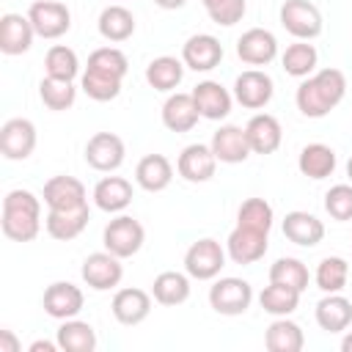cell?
<instances>
[{
    "instance_id": "cell-21",
    "label": "cell",
    "mask_w": 352,
    "mask_h": 352,
    "mask_svg": "<svg viewBox=\"0 0 352 352\" xmlns=\"http://www.w3.org/2000/svg\"><path fill=\"white\" fill-rule=\"evenodd\" d=\"M41 198H44V204L50 209H74V206L88 204L85 184L80 179H74V176H52L44 184Z\"/></svg>"
},
{
    "instance_id": "cell-16",
    "label": "cell",
    "mask_w": 352,
    "mask_h": 352,
    "mask_svg": "<svg viewBox=\"0 0 352 352\" xmlns=\"http://www.w3.org/2000/svg\"><path fill=\"white\" fill-rule=\"evenodd\" d=\"M226 253L234 264H256L267 253V234L236 226L226 239Z\"/></svg>"
},
{
    "instance_id": "cell-13",
    "label": "cell",
    "mask_w": 352,
    "mask_h": 352,
    "mask_svg": "<svg viewBox=\"0 0 352 352\" xmlns=\"http://www.w3.org/2000/svg\"><path fill=\"white\" fill-rule=\"evenodd\" d=\"M236 55L248 66H267L278 55V38L264 28H250L236 38Z\"/></svg>"
},
{
    "instance_id": "cell-20",
    "label": "cell",
    "mask_w": 352,
    "mask_h": 352,
    "mask_svg": "<svg viewBox=\"0 0 352 352\" xmlns=\"http://www.w3.org/2000/svg\"><path fill=\"white\" fill-rule=\"evenodd\" d=\"M192 99H195V107H198L201 118H209V121H223L231 113V104H234V96L214 80L198 82L192 88Z\"/></svg>"
},
{
    "instance_id": "cell-26",
    "label": "cell",
    "mask_w": 352,
    "mask_h": 352,
    "mask_svg": "<svg viewBox=\"0 0 352 352\" xmlns=\"http://www.w3.org/2000/svg\"><path fill=\"white\" fill-rule=\"evenodd\" d=\"M201 113L195 107V99L192 94H170L162 104V124L170 129V132H190L195 124H198Z\"/></svg>"
},
{
    "instance_id": "cell-22",
    "label": "cell",
    "mask_w": 352,
    "mask_h": 352,
    "mask_svg": "<svg viewBox=\"0 0 352 352\" xmlns=\"http://www.w3.org/2000/svg\"><path fill=\"white\" fill-rule=\"evenodd\" d=\"M245 135H248V143H250L253 154H272V151H278V146L283 140L280 121L275 116H270V113H256L248 121Z\"/></svg>"
},
{
    "instance_id": "cell-51",
    "label": "cell",
    "mask_w": 352,
    "mask_h": 352,
    "mask_svg": "<svg viewBox=\"0 0 352 352\" xmlns=\"http://www.w3.org/2000/svg\"><path fill=\"white\" fill-rule=\"evenodd\" d=\"M201 3H204V8H206V6H209V3H214V0H201Z\"/></svg>"
},
{
    "instance_id": "cell-34",
    "label": "cell",
    "mask_w": 352,
    "mask_h": 352,
    "mask_svg": "<svg viewBox=\"0 0 352 352\" xmlns=\"http://www.w3.org/2000/svg\"><path fill=\"white\" fill-rule=\"evenodd\" d=\"M184 77V60L173 55H160L146 66V82L154 91H173Z\"/></svg>"
},
{
    "instance_id": "cell-18",
    "label": "cell",
    "mask_w": 352,
    "mask_h": 352,
    "mask_svg": "<svg viewBox=\"0 0 352 352\" xmlns=\"http://www.w3.org/2000/svg\"><path fill=\"white\" fill-rule=\"evenodd\" d=\"M33 25L28 14H3L0 16V52L3 55H22L33 47Z\"/></svg>"
},
{
    "instance_id": "cell-8",
    "label": "cell",
    "mask_w": 352,
    "mask_h": 352,
    "mask_svg": "<svg viewBox=\"0 0 352 352\" xmlns=\"http://www.w3.org/2000/svg\"><path fill=\"white\" fill-rule=\"evenodd\" d=\"M80 275H82V280L94 292H107V289H116L121 283L124 267H121V258L118 256H113L110 250H99V253L85 256Z\"/></svg>"
},
{
    "instance_id": "cell-19",
    "label": "cell",
    "mask_w": 352,
    "mask_h": 352,
    "mask_svg": "<svg viewBox=\"0 0 352 352\" xmlns=\"http://www.w3.org/2000/svg\"><path fill=\"white\" fill-rule=\"evenodd\" d=\"M91 220V212H88V204L82 206H74V209H50L47 212V220H44V228L52 239L58 242H69L74 236H80L85 231Z\"/></svg>"
},
{
    "instance_id": "cell-32",
    "label": "cell",
    "mask_w": 352,
    "mask_h": 352,
    "mask_svg": "<svg viewBox=\"0 0 352 352\" xmlns=\"http://www.w3.org/2000/svg\"><path fill=\"white\" fill-rule=\"evenodd\" d=\"M55 341L63 352H94L96 349V330L88 322H80L77 316L63 319V324L58 327Z\"/></svg>"
},
{
    "instance_id": "cell-6",
    "label": "cell",
    "mask_w": 352,
    "mask_h": 352,
    "mask_svg": "<svg viewBox=\"0 0 352 352\" xmlns=\"http://www.w3.org/2000/svg\"><path fill=\"white\" fill-rule=\"evenodd\" d=\"M28 19L41 38H60L72 28V11L58 0H36L28 8Z\"/></svg>"
},
{
    "instance_id": "cell-50",
    "label": "cell",
    "mask_w": 352,
    "mask_h": 352,
    "mask_svg": "<svg viewBox=\"0 0 352 352\" xmlns=\"http://www.w3.org/2000/svg\"><path fill=\"white\" fill-rule=\"evenodd\" d=\"M346 176H349V182H352V157H349V162H346Z\"/></svg>"
},
{
    "instance_id": "cell-23",
    "label": "cell",
    "mask_w": 352,
    "mask_h": 352,
    "mask_svg": "<svg viewBox=\"0 0 352 352\" xmlns=\"http://www.w3.org/2000/svg\"><path fill=\"white\" fill-rule=\"evenodd\" d=\"M110 308H113V316H116L121 324L135 327V324H140V322L151 314V294L143 292V289H135V286L118 289Z\"/></svg>"
},
{
    "instance_id": "cell-37",
    "label": "cell",
    "mask_w": 352,
    "mask_h": 352,
    "mask_svg": "<svg viewBox=\"0 0 352 352\" xmlns=\"http://www.w3.org/2000/svg\"><path fill=\"white\" fill-rule=\"evenodd\" d=\"M44 69L47 77H58V80H74L80 74V58L72 47L66 44H55L47 50L44 55Z\"/></svg>"
},
{
    "instance_id": "cell-29",
    "label": "cell",
    "mask_w": 352,
    "mask_h": 352,
    "mask_svg": "<svg viewBox=\"0 0 352 352\" xmlns=\"http://www.w3.org/2000/svg\"><path fill=\"white\" fill-rule=\"evenodd\" d=\"M264 346L270 352H300L305 346L302 327L286 316H278L264 333Z\"/></svg>"
},
{
    "instance_id": "cell-25",
    "label": "cell",
    "mask_w": 352,
    "mask_h": 352,
    "mask_svg": "<svg viewBox=\"0 0 352 352\" xmlns=\"http://www.w3.org/2000/svg\"><path fill=\"white\" fill-rule=\"evenodd\" d=\"M316 324L324 330V333H341L352 324V302L346 297H341L338 292L333 294H324L319 302H316Z\"/></svg>"
},
{
    "instance_id": "cell-36",
    "label": "cell",
    "mask_w": 352,
    "mask_h": 352,
    "mask_svg": "<svg viewBox=\"0 0 352 352\" xmlns=\"http://www.w3.org/2000/svg\"><path fill=\"white\" fill-rule=\"evenodd\" d=\"M258 302H261V308H264L267 314H272V316H289V314H294L297 305H300V292L292 289V286H283V283H270V286L261 289Z\"/></svg>"
},
{
    "instance_id": "cell-38",
    "label": "cell",
    "mask_w": 352,
    "mask_h": 352,
    "mask_svg": "<svg viewBox=\"0 0 352 352\" xmlns=\"http://www.w3.org/2000/svg\"><path fill=\"white\" fill-rule=\"evenodd\" d=\"M38 96H41L44 107H50V110H69L77 99V88H74V80L44 77L38 82Z\"/></svg>"
},
{
    "instance_id": "cell-43",
    "label": "cell",
    "mask_w": 352,
    "mask_h": 352,
    "mask_svg": "<svg viewBox=\"0 0 352 352\" xmlns=\"http://www.w3.org/2000/svg\"><path fill=\"white\" fill-rule=\"evenodd\" d=\"M88 69L124 80L126 72H129V60H126V55H124L121 50H116V47H99V50H94V52L88 55Z\"/></svg>"
},
{
    "instance_id": "cell-15",
    "label": "cell",
    "mask_w": 352,
    "mask_h": 352,
    "mask_svg": "<svg viewBox=\"0 0 352 352\" xmlns=\"http://www.w3.org/2000/svg\"><path fill=\"white\" fill-rule=\"evenodd\" d=\"M182 60L192 72H212L223 60V44L209 33H195L184 41Z\"/></svg>"
},
{
    "instance_id": "cell-7",
    "label": "cell",
    "mask_w": 352,
    "mask_h": 352,
    "mask_svg": "<svg viewBox=\"0 0 352 352\" xmlns=\"http://www.w3.org/2000/svg\"><path fill=\"white\" fill-rule=\"evenodd\" d=\"M280 25L294 38L311 41L322 33V14L311 0H286L280 6Z\"/></svg>"
},
{
    "instance_id": "cell-30",
    "label": "cell",
    "mask_w": 352,
    "mask_h": 352,
    "mask_svg": "<svg viewBox=\"0 0 352 352\" xmlns=\"http://www.w3.org/2000/svg\"><path fill=\"white\" fill-rule=\"evenodd\" d=\"M336 151L324 143H308L302 151H300V160H297V168L302 176L308 179H327L333 170H336Z\"/></svg>"
},
{
    "instance_id": "cell-5",
    "label": "cell",
    "mask_w": 352,
    "mask_h": 352,
    "mask_svg": "<svg viewBox=\"0 0 352 352\" xmlns=\"http://www.w3.org/2000/svg\"><path fill=\"white\" fill-rule=\"evenodd\" d=\"M253 302V286L242 278H220L209 289V305L223 316H239Z\"/></svg>"
},
{
    "instance_id": "cell-2",
    "label": "cell",
    "mask_w": 352,
    "mask_h": 352,
    "mask_svg": "<svg viewBox=\"0 0 352 352\" xmlns=\"http://www.w3.org/2000/svg\"><path fill=\"white\" fill-rule=\"evenodd\" d=\"M0 226L11 242H33L41 231V198H36L30 190L6 192Z\"/></svg>"
},
{
    "instance_id": "cell-46",
    "label": "cell",
    "mask_w": 352,
    "mask_h": 352,
    "mask_svg": "<svg viewBox=\"0 0 352 352\" xmlns=\"http://www.w3.org/2000/svg\"><path fill=\"white\" fill-rule=\"evenodd\" d=\"M19 341L14 336V330H0V352H19Z\"/></svg>"
},
{
    "instance_id": "cell-28",
    "label": "cell",
    "mask_w": 352,
    "mask_h": 352,
    "mask_svg": "<svg viewBox=\"0 0 352 352\" xmlns=\"http://www.w3.org/2000/svg\"><path fill=\"white\" fill-rule=\"evenodd\" d=\"M94 204L102 212H124L132 204V184L124 176H104L94 187Z\"/></svg>"
},
{
    "instance_id": "cell-42",
    "label": "cell",
    "mask_w": 352,
    "mask_h": 352,
    "mask_svg": "<svg viewBox=\"0 0 352 352\" xmlns=\"http://www.w3.org/2000/svg\"><path fill=\"white\" fill-rule=\"evenodd\" d=\"M80 88L94 102H110L121 94V80L110 77V74H102V72H94V69H85V74L80 80Z\"/></svg>"
},
{
    "instance_id": "cell-24",
    "label": "cell",
    "mask_w": 352,
    "mask_h": 352,
    "mask_svg": "<svg viewBox=\"0 0 352 352\" xmlns=\"http://www.w3.org/2000/svg\"><path fill=\"white\" fill-rule=\"evenodd\" d=\"M283 236L300 248H314L324 239V223L311 212H289L283 217Z\"/></svg>"
},
{
    "instance_id": "cell-9",
    "label": "cell",
    "mask_w": 352,
    "mask_h": 352,
    "mask_svg": "<svg viewBox=\"0 0 352 352\" xmlns=\"http://www.w3.org/2000/svg\"><path fill=\"white\" fill-rule=\"evenodd\" d=\"M124 140L113 132H96L88 138L85 143V162L94 168V170H102V173H113L124 165Z\"/></svg>"
},
{
    "instance_id": "cell-40",
    "label": "cell",
    "mask_w": 352,
    "mask_h": 352,
    "mask_svg": "<svg viewBox=\"0 0 352 352\" xmlns=\"http://www.w3.org/2000/svg\"><path fill=\"white\" fill-rule=\"evenodd\" d=\"M270 283H283V286H292L302 294L308 289V267L300 258L283 256L270 267Z\"/></svg>"
},
{
    "instance_id": "cell-3",
    "label": "cell",
    "mask_w": 352,
    "mask_h": 352,
    "mask_svg": "<svg viewBox=\"0 0 352 352\" xmlns=\"http://www.w3.org/2000/svg\"><path fill=\"white\" fill-rule=\"evenodd\" d=\"M102 242H104V250H110L113 256L129 258V256H135V253L143 248L146 231H143V226H140L135 217L118 214V217H113V220L104 226Z\"/></svg>"
},
{
    "instance_id": "cell-11",
    "label": "cell",
    "mask_w": 352,
    "mask_h": 352,
    "mask_svg": "<svg viewBox=\"0 0 352 352\" xmlns=\"http://www.w3.org/2000/svg\"><path fill=\"white\" fill-rule=\"evenodd\" d=\"M36 148V126L28 118H8L0 129V151L6 160H28Z\"/></svg>"
},
{
    "instance_id": "cell-49",
    "label": "cell",
    "mask_w": 352,
    "mask_h": 352,
    "mask_svg": "<svg viewBox=\"0 0 352 352\" xmlns=\"http://www.w3.org/2000/svg\"><path fill=\"white\" fill-rule=\"evenodd\" d=\"M341 352H352V333H346L341 338Z\"/></svg>"
},
{
    "instance_id": "cell-1",
    "label": "cell",
    "mask_w": 352,
    "mask_h": 352,
    "mask_svg": "<svg viewBox=\"0 0 352 352\" xmlns=\"http://www.w3.org/2000/svg\"><path fill=\"white\" fill-rule=\"evenodd\" d=\"M346 94V77L341 69H319L297 85L294 102L305 118H324Z\"/></svg>"
},
{
    "instance_id": "cell-35",
    "label": "cell",
    "mask_w": 352,
    "mask_h": 352,
    "mask_svg": "<svg viewBox=\"0 0 352 352\" xmlns=\"http://www.w3.org/2000/svg\"><path fill=\"white\" fill-rule=\"evenodd\" d=\"M96 28H99L102 38H107V41H126L135 33V16L124 6H107L99 14Z\"/></svg>"
},
{
    "instance_id": "cell-45",
    "label": "cell",
    "mask_w": 352,
    "mask_h": 352,
    "mask_svg": "<svg viewBox=\"0 0 352 352\" xmlns=\"http://www.w3.org/2000/svg\"><path fill=\"white\" fill-rule=\"evenodd\" d=\"M248 11V3L245 0H214L206 6V14L214 25H223V28H231L236 25Z\"/></svg>"
},
{
    "instance_id": "cell-12",
    "label": "cell",
    "mask_w": 352,
    "mask_h": 352,
    "mask_svg": "<svg viewBox=\"0 0 352 352\" xmlns=\"http://www.w3.org/2000/svg\"><path fill=\"white\" fill-rule=\"evenodd\" d=\"M82 302H85L82 289L74 286V283H69V280H55V283H50L47 292H44V300H41L47 316L60 319V322H63V319H74V316L82 311Z\"/></svg>"
},
{
    "instance_id": "cell-14",
    "label": "cell",
    "mask_w": 352,
    "mask_h": 352,
    "mask_svg": "<svg viewBox=\"0 0 352 352\" xmlns=\"http://www.w3.org/2000/svg\"><path fill=\"white\" fill-rule=\"evenodd\" d=\"M176 170L184 182H192V184H201V182H209L217 170V157L212 151V146H204V143H190L182 154H179V162H176Z\"/></svg>"
},
{
    "instance_id": "cell-4",
    "label": "cell",
    "mask_w": 352,
    "mask_h": 352,
    "mask_svg": "<svg viewBox=\"0 0 352 352\" xmlns=\"http://www.w3.org/2000/svg\"><path fill=\"white\" fill-rule=\"evenodd\" d=\"M223 267H226V250L212 236L192 242L184 253V272L195 280H212L220 275Z\"/></svg>"
},
{
    "instance_id": "cell-48",
    "label": "cell",
    "mask_w": 352,
    "mask_h": 352,
    "mask_svg": "<svg viewBox=\"0 0 352 352\" xmlns=\"http://www.w3.org/2000/svg\"><path fill=\"white\" fill-rule=\"evenodd\" d=\"M160 8H165V11H176V8H182L187 0H154Z\"/></svg>"
},
{
    "instance_id": "cell-39",
    "label": "cell",
    "mask_w": 352,
    "mask_h": 352,
    "mask_svg": "<svg viewBox=\"0 0 352 352\" xmlns=\"http://www.w3.org/2000/svg\"><path fill=\"white\" fill-rule=\"evenodd\" d=\"M346 278H349V261L341 258V256H327L319 261L316 267V286L324 292V294H333V292H341L346 286Z\"/></svg>"
},
{
    "instance_id": "cell-44",
    "label": "cell",
    "mask_w": 352,
    "mask_h": 352,
    "mask_svg": "<svg viewBox=\"0 0 352 352\" xmlns=\"http://www.w3.org/2000/svg\"><path fill=\"white\" fill-rule=\"evenodd\" d=\"M324 209L333 220H352V184H333L324 192Z\"/></svg>"
},
{
    "instance_id": "cell-41",
    "label": "cell",
    "mask_w": 352,
    "mask_h": 352,
    "mask_svg": "<svg viewBox=\"0 0 352 352\" xmlns=\"http://www.w3.org/2000/svg\"><path fill=\"white\" fill-rule=\"evenodd\" d=\"M272 220H275V212L264 198H248V201H242V206L236 212V226L264 231V234H270Z\"/></svg>"
},
{
    "instance_id": "cell-10",
    "label": "cell",
    "mask_w": 352,
    "mask_h": 352,
    "mask_svg": "<svg viewBox=\"0 0 352 352\" xmlns=\"http://www.w3.org/2000/svg\"><path fill=\"white\" fill-rule=\"evenodd\" d=\"M275 94V82L261 69H248L234 80V99L248 110H261L270 104Z\"/></svg>"
},
{
    "instance_id": "cell-47",
    "label": "cell",
    "mask_w": 352,
    "mask_h": 352,
    "mask_svg": "<svg viewBox=\"0 0 352 352\" xmlns=\"http://www.w3.org/2000/svg\"><path fill=\"white\" fill-rule=\"evenodd\" d=\"M28 349H30V352H55V349H60V346H58V341H41V338H38V341H33Z\"/></svg>"
},
{
    "instance_id": "cell-27",
    "label": "cell",
    "mask_w": 352,
    "mask_h": 352,
    "mask_svg": "<svg viewBox=\"0 0 352 352\" xmlns=\"http://www.w3.org/2000/svg\"><path fill=\"white\" fill-rule=\"evenodd\" d=\"M135 182L146 192H162L173 182V165L165 154H146L135 168Z\"/></svg>"
},
{
    "instance_id": "cell-31",
    "label": "cell",
    "mask_w": 352,
    "mask_h": 352,
    "mask_svg": "<svg viewBox=\"0 0 352 352\" xmlns=\"http://www.w3.org/2000/svg\"><path fill=\"white\" fill-rule=\"evenodd\" d=\"M151 294L160 305H182L190 297V275L176 272V270H165L154 278Z\"/></svg>"
},
{
    "instance_id": "cell-17",
    "label": "cell",
    "mask_w": 352,
    "mask_h": 352,
    "mask_svg": "<svg viewBox=\"0 0 352 352\" xmlns=\"http://www.w3.org/2000/svg\"><path fill=\"white\" fill-rule=\"evenodd\" d=\"M209 146H212L217 162H228V165L245 162V160L253 154L245 129L236 126V124H223V126L212 135V143H209Z\"/></svg>"
},
{
    "instance_id": "cell-33",
    "label": "cell",
    "mask_w": 352,
    "mask_h": 352,
    "mask_svg": "<svg viewBox=\"0 0 352 352\" xmlns=\"http://www.w3.org/2000/svg\"><path fill=\"white\" fill-rule=\"evenodd\" d=\"M280 63H283V72H286V74L305 80V77H311V74L316 72L319 52H316V47H314V44H308V41L297 38L294 44H289V47H286V52L280 55Z\"/></svg>"
}]
</instances>
